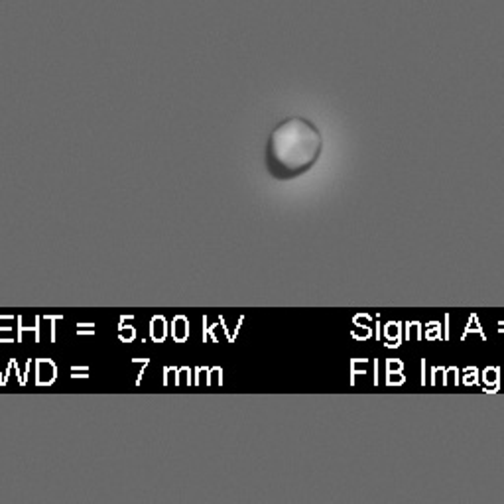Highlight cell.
<instances>
[{"instance_id": "6da1fadb", "label": "cell", "mask_w": 504, "mask_h": 504, "mask_svg": "<svg viewBox=\"0 0 504 504\" xmlns=\"http://www.w3.org/2000/svg\"><path fill=\"white\" fill-rule=\"evenodd\" d=\"M323 138L317 126L293 116L272 130L266 146V164L274 177L290 179L305 174L319 160Z\"/></svg>"}]
</instances>
